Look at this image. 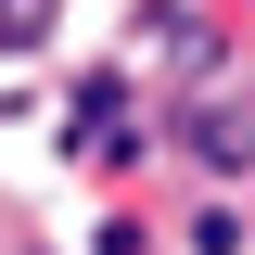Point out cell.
I'll return each instance as SVG.
<instances>
[{"label":"cell","mask_w":255,"mask_h":255,"mask_svg":"<svg viewBox=\"0 0 255 255\" xmlns=\"http://www.w3.org/2000/svg\"><path fill=\"white\" fill-rule=\"evenodd\" d=\"M51 26V0H0V38H38Z\"/></svg>","instance_id":"cell-1"}]
</instances>
